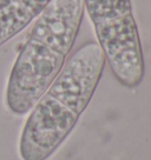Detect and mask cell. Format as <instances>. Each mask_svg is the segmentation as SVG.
<instances>
[{
  "instance_id": "1",
  "label": "cell",
  "mask_w": 151,
  "mask_h": 160,
  "mask_svg": "<svg viewBox=\"0 0 151 160\" xmlns=\"http://www.w3.org/2000/svg\"><path fill=\"white\" fill-rule=\"evenodd\" d=\"M105 66L96 42L81 46L30 111L19 141L23 160H47L76 127Z\"/></svg>"
},
{
  "instance_id": "2",
  "label": "cell",
  "mask_w": 151,
  "mask_h": 160,
  "mask_svg": "<svg viewBox=\"0 0 151 160\" xmlns=\"http://www.w3.org/2000/svg\"><path fill=\"white\" fill-rule=\"evenodd\" d=\"M83 0H52L43 11L11 70L6 105L17 115L29 113L66 62L79 33Z\"/></svg>"
},
{
  "instance_id": "3",
  "label": "cell",
  "mask_w": 151,
  "mask_h": 160,
  "mask_svg": "<svg viewBox=\"0 0 151 160\" xmlns=\"http://www.w3.org/2000/svg\"><path fill=\"white\" fill-rule=\"evenodd\" d=\"M83 5L113 77L126 88L138 87L145 65L131 0H83Z\"/></svg>"
},
{
  "instance_id": "4",
  "label": "cell",
  "mask_w": 151,
  "mask_h": 160,
  "mask_svg": "<svg viewBox=\"0 0 151 160\" xmlns=\"http://www.w3.org/2000/svg\"><path fill=\"white\" fill-rule=\"evenodd\" d=\"M52 0H0V46L25 30Z\"/></svg>"
}]
</instances>
